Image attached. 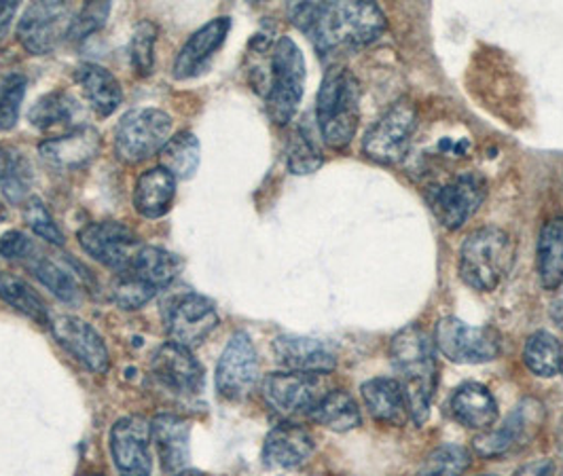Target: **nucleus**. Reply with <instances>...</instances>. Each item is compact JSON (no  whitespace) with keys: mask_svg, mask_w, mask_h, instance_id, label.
Segmentation results:
<instances>
[{"mask_svg":"<svg viewBox=\"0 0 563 476\" xmlns=\"http://www.w3.org/2000/svg\"><path fill=\"white\" fill-rule=\"evenodd\" d=\"M471 466V455L464 447L443 445L434 449L420 468L418 476H462Z\"/></svg>","mask_w":563,"mask_h":476,"instance_id":"obj_38","label":"nucleus"},{"mask_svg":"<svg viewBox=\"0 0 563 476\" xmlns=\"http://www.w3.org/2000/svg\"><path fill=\"white\" fill-rule=\"evenodd\" d=\"M310 418L335 432H350L356 425H361V420H363L356 398L345 390H331L316 405Z\"/></svg>","mask_w":563,"mask_h":476,"instance_id":"obj_33","label":"nucleus"},{"mask_svg":"<svg viewBox=\"0 0 563 476\" xmlns=\"http://www.w3.org/2000/svg\"><path fill=\"white\" fill-rule=\"evenodd\" d=\"M180 272H183V261L178 254L169 253L159 246H142L132 267L123 274H130V276L144 281L146 286L162 290L176 280L180 276Z\"/></svg>","mask_w":563,"mask_h":476,"instance_id":"obj_29","label":"nucleus"},{"mask_svg":"<svg viewBox=\"0 0 563 476\" xmlns=\"http://www.w3.org/2000/svg\"><path fill=\"white\" fill-rule=\"evenodd\" d=\"M434 343L455 365H485L500 354V335L494 329L471 326L460 318L439 320Z\"/></svg>","mask_w":563,"mask_h":476,"instance_id":"obj_8","label":"nucleus"},{"mask_svg":"<svg viewBox=\"0 0 563 476\" xmlns=\"http://www.w3.org/2000/svg\"><path fill=\"white\" fill-rule=\"evenodd\" d=\"M75 81L84 89L85 100L100 117H111L123 102V89L117 77L100 64H81L75 70Z\"/></svg>","mask_w":563,"mask_h":476,"instance_id":"obj_25","label":"nucleus"},{"mask_svg":"<svg viewBox=\"0 0 563 476\" xmlns=\"http://www.w3.org/2000/svg\"><path fill=\"white\" fill-rule=\"evenodd\" d=\"M79 244L100 265L123 274L142 251L141 237L128 224L117 221L89 223L79 231Z\"/></svg>","mask_w":563,"mask_h":476,"instance_id":"obj_10","label":"nucleus"},{"mask_svg":"<svg viewBox=\"0 0 563 476\" xmlns=\"http://www.w3.org/2000/svg\"><path fill=\"white\" fill-rule=\"evenodd\" d=\"M363 400L371 418L388 425H402L409 420V405L398 379L377 377L363 386Z\"/></svg>","mask_w":563,"mask_h":476,"instance_id":"obj_27","label":"nucleus"},{"mask_svg":"<svg viewBox=\"0 0 563 476\" xmlns=\"http://www.w3.org/2000/svg\"><path fill=\"white\" fill-rule=\"evenodd\" d=\"M306 89V57L290 36H282L269 59V85L265 93L267 112L274 123L292 121Z\"/></svg>","mask_w":563,"mask_h":476,"instance_id":"obj_5","label":"nucleus"},{"mask_svg":"<svg viewBox=\"0 0 563 476\" xmlns=\"http://www.w3.org/2000/svg\"><path fill=\"white\" fill-rule=\"evenodd\" d=\"M416 130H418L416 104L411 100H398L366 132L363 151L375 164L395 166L407 157Z\"/></svg>","mask_w":563,"mask_h":476,"instance_id":"obj_7","label":"nucleus"},{"mask_svg":"<svg viewBox=\"0 0 563 476\" xmlns=\"http://www.w3.org/2000/svg\"><path fill=\"white\" fill-rule=\"evenodd\" d=\"M258 381V358L253 339L238 331L229 339L217 365V392L227 400H242L253 392Z\"/></svg>","mask_w":563,"mask_h":476,"instance_id":"obj_15","label":"nucleus"},{"mask_svg":"<svg viewBox=\"0 0 563 476\" xmlns=\"http://www.w3.org/2000/svg\"><path fill=\"white\" fill-rule=\"evenodd\" d=\"M0 299L15 311L24 313L30 320H34L36 324H43V326L52 324L49 309L41 299V295L30 286L29 281L9 272H0Z\"/></svg>","mask_w":563,"mask_h":476,"instance_id":"obj_34","label":"nucleus"},{"mask_svg":"<svg viewBox=\"0 0 563 476\" xmlns=\"http://www.w3.org/2000/svg\"><path fill=\"white\" fill-rule=\"evenodd\" d=\"M155 288L146 286L144 281L130 276V274H117L113 284V299L119 308L141 309L155 297Z\"/></svg>","mask_w":563,"mask_h":476,"instance_id":"obj_42","label":"nucleus"},{"mask_svg":"<svg viewBox=\"0 0 563 476\" xmlns=\"http://www.w3.org/2000/svg\"><path fill=\"white\" fill-rule=\"evenodd\" d=\"M29 79L20 73L9 75L0 81V132H9L18 125L22 102L26 98Z\"/></svg>","mask_w":563,"mask_h":476,"instance_id":"obj_39","label":"nucleus"},{"mask_svg":"<svg viewBox=\"0 0 563 476\" xmlns=\"http://www.w3.org/2000/svg\"><path fill=\"white\" fill-rule=\"evenodd\" d=\"M172 134V117L159 109H132L114 128V155L130 166L159 153Z\"/></svg>","mask_w":563,"mask_h":476,"instance_id":"obj_6","label":"nucleus"},{"mask_svg":"<svg viewBox=\"0 0 563 476\" xmlns=\"http://www.w3.org/2000/svg\"><path fill=\"white\" fill-rule=\"evenodd\" d=\"M79 117H81L79 100L64 89H54V91L41 96L29 112L30 125L36 130H52L57 125H70Z\"/></svg>","mask_w":563,"mask_h":476,"instance_id":"obj_31","label":"nucleus"},{"mask_svg":"<svg viewBox=\"0 0 563 476\" xmlns=\"http://www.w3.org/2000/svg\"><path fill=\"white\" fill-rule=\"evenodd\" d=\"M15 13H18V2H11V0L0 2V41L9 34V30L13 26Z\"/></svg>","mask_w":563,"mask_h":476,"instance_id":"obj_45","label":"nucleus"},{"mask_svg":"<svg viewBox=\"0 0 563 476\" xmlns=\"http://www.w3.org/2000/svg\"><path fill=\"white\" fill-rule=\"evenodd\" d=\"M34 185V168L26 153L13 144H0V193L11 206H22L30 199Z\"/></svg>","mask_w":563,"mask_h":476,"instance_id":"obj_28","label":"nucleus"},{"mask_svg":"<svg viewBox=\"0 0 563 476\" xmlns=\"http://www.w3.org/2000/svg\"><path fill=\"white\" fill-rule=\"evenodd\" d=\"M290 20L320 56L363 49L386 32V15L375 2H297Z\"/></svg>","mask_w":563,"mask_h":476,"instance_id":"obj_1","label":"nucleus"},{"mask_svg":"<svg viewBox=\"0 0 563 476\" xmlns=\"http://www.w3.org/2000/svg\"><path fill=\"white\" fill-rule=\"evenodd\" d=\"M176 196V178L168 169L157 168L142 171L134 187V208L144 219L166 217Z\"/></svg>","mask_w":563,"mask_h":476,"instance_id":"obj_26","label":"nucleus"},{"mask_svg":"<svg viewBox=\"0 0 563 476\" xmlns=\"http://www.w3.org/2000/svg\"><path fill=\"white\" fill-rule=\"evenodd\" d=\"M515 476H553V464L547 460H540V462L523 466Z\"/></svg>","mask_w":563,"mask_h":476,"instance_id":"obj_46","label":"nucleus"},{"mask_svg":"<svg viewBox=\"0 0 563 476\" xmlns=\"http://www.w3.org/2000/svg\"><path fill=\"white\" fill-rule=\"evenodd\" d=\"M487 197V182L479 174H460L450 182L430 189L428 201L445 229L455 231L468 223Z\"/></svg>","mask_w":563,"mask_h":476,"instance_id":"obj_12","label":"nucleus"},{"mask_svg":"<svg viewBox=\"0 0 563 476\" xmlns=\"http://www.w3.org/2000/svg\"><path fill=\"white\" fill-rule=\"evenodd\" d=\"M49 329L57 343L73 358H77L87 370L96 375H104L109 370L111 358H109L107 343L91 324H87L85 320L75 316H59L52 320Z\"/></svg>","mask_w":563,"mask_h":476,"instance_id":"obj_17","label":"nucleus"},{"mask_svg":"<svg viewBox=\"0 0 563 476\" xmlns=\"http://www.w3.org/2000/svg\"><path fill=\"white\" fill-rule=\"evenodd\" d=\"M515 263V242L507 231L485 226L468 235L460 248V278L481 292L496 290Z\"/></svg>","mask_w":563,"mask_h":476,"instance_id":"obj_4","label":"nucleus"},{"mask_svg":"<svg viewBox=\"0 0 563 476\" xmlns=\"http://www.w3.org/2000/svg\"><path fill=\"white\" fill-rule=\"evenodd\" d=\"M155 43H157V29H155V24L141 22L136 30H134V34L130 38V47H128L132 70L139 77H148L153 73V66H155Z\"/></svg>","mask_w":563,"mask_h":476,"instance_id":"obj_40","label":"nucleus"},{"mask_svg":"<svg viewBox=\"0 0 563 476\" xmlns=\"http://www.w3.org/2000/svg\"><path fill=\"white\" fill-rule=\"evenodd\" d=\"M84 476H102V475H84Z\"/></svg>","mask_w":563,"mask_h":476,"instance_id":"obj_49","label":"nucleus"},{"mask_svg":"<svg viewBox=\"0 0 563 476\" xmlns=\"http://www.w3.org/2000/svg\"><path fill=\"white\" fill-rule=\"evenodd\" d=\"M523 361L538 377H555L562 366V343L551 333L538 331L526 341Z\"/></svg>","mask_w":563,"mask_h":476,"instance_id":"obj_36","label":"nucleus"},{"mask_svg":"<svg viewBox=\"0 0 563 476\" xmlns=\"http://www.w3.org/2000/svg\"><path fill=\"white\" fill-rule=\"evenodd\" d=\"M109 443L119 476H151V421L141 416H128L114 421Z\"/></svg>","mask_w":563,"mask_h":476,"instance_id":"obj_14","label":"nucleus"},{"mask_svg":"<svg viewBox=\"0 0 563 476\" xmlns=\"http://www.w3.org/2000/svg\"><path fill=\"white\" fill-rule=\"evenodd\" d=\"M313 447V436L308 428L286 421L267 434L263 445V462L269 468L290 471L306 464Z\"/></svg>","mask_w":563,"mask_h":476,"instance_id":"obj_22","label":"nucleus"},{"mask_svg":"<svg viewBox=\"0 0 563 476\" xmlns=\"http://www.w3.org/2000/svg\"><path fill=\"white\" fill-rule=\"evenodd\" d=\"M219 322L221 318L214 303L196 292L174 297L166 303V331L169 339L183 347L191 350L203 343Z\"/></svg>","mask_w":563,"mask_h":476,"instance_id":"obj_13","label":"nucleus"},{"mask_svg":"<svg viewBox=\"0 0 563 476\" xmlns=\"http://www.w3.org/2000/svg\"><path fill=\"white\" fill-rule=\"evenodd\" d=\"M393 363L400 375L398 384L409 405V418L422 425L430 416L437 386V363L430 336L416 324L398 331L393 339Z\"/></svg>","mask_w":563,"mask_h":476,"instance_id":"obj_2","label":"nucleus"},{"mask_svg":"<svg viewBox=\"0 0 563 476\" xmlns=\"http://www.w3.org/2000/svg\"><path fill=\"white\" fill-rule=\"evenodd\" d=\"M276 361L288 370L329 375L338 366V352L331 343L313 336L282 335L274 341Z\"/></svg>","mask_w":563,"mask_h":476,"instance_id":"obj_19","label":"nucleus"},{"mask_svg":"<svg viewBox=\"0 0 563 476\" xmlns=\"http://www.w3.org/2000/svg\"><path fill=\"white\" fill-rule=\"evenodd\" d=\"M361 85L345 68H331L316 98V123L327 146L347 148L358 130Z\"/></svg>","mask_w":563,"mask_h":476,"instance_id":"obj_3","label":"nucleus"},{"mask_svg":"<svg viewBox=\"0 0 563 476\" xmlns=\"http://www.w3.org/2000/svg\"><path fill=\"white\" fill-rule=\"evenodd\" d=\"M560 370L563 373V345H562V366H560Z\"/></svg>","mask_w":563,"mask_h":476,"instance_id":"obj_48","label":"nucleus"},{"mask_svg":"<svg viewBox=\"0 0 563 476\" xmlns=\"http://www.w3.org/2000/svg\"><path fill=\"white\" fill-rule=\"evenodd\" d=\"M29 269L36 280L41 281L56 299L62 303L75 306L81 301V286L77 278L64 269L54 258L45 256V254H29Z\"/></svg>","mask_w":563,"mask_h":476,"instance_id":"obj_32","label":"nucleus"},{"mask_svg":"<svg viewBox=\"0 0 563 476\" xmlns=\"http://www.w3.org/2000/svg\"><path fill=\"white\" fill-rule=\"evenodd\" d=\"M155 379L174 394H198L203 388V366L191 354L189 347H183L174 341L164 343L153 356Z\"/></svg>","mask_w":563,"mask_h":476,"instance_id":"obj_18","label":"nucleus"},{"mask_svg":"<svg viewBox=\"0 0 563 476\" xmlns=\"http://www.w3.org/2000/svg\"><path fill=\"white\" fill-rule=\"evenodd\" d=\"M30 253H32V244L22 231H7L0 237V256L2 258L20 261V258H26Z\"/></svg>","mask_w":563,"mask_h":476,"instance_id":"obj_44","label":"nucleus"},{"mask_svg":"<svg viewBox=\"0 0 563 476\" xmlns=\"http://www.w3.org/2000/svg\"><path fill=\"white\" fill-rule=\"evenodd\" d=\"M261 392L265 402L284 418L310 416L316 405L327 396L324 375L316 373H272L263 379Z\"/></svg>","mask_w":563,"mask_h":476,"instance_id":"obj_9","label":"nucleus"},{"mask_svg":"<svg viewBox=\"0 0 563 476\" xmlns=\"http://www.w3.org/2000/svg\"><path fill=\"white\" fill-rule=\"evenodd\" d=\"M176 476H203L198 471H183V473H178Z\"/></svg>","mask_w":563,"mask_h":476,"instance_id":"obj_47","label":"nucleus"},{"mask_svg":"<svg viewBox=\"0 0 563 476\" xmlns=\"http://www.w3.org/2000/svg\"><path fill=\"white\" fill-rule=\"evenodd\" d=\"M162 168L168 169L176 180H189L196 176L201 162V146L194 132H178L159 151Z\"/></svg>","mask_w":563,"mask_h":476,"instance_id":"obj_35","label":"nucleus"},{"mask_svg":"<svg viewBox=\"0 0 563 476\" xmlns=\"http://www.w3.org/2000/svg\"><path fill=\"white\" fill-rule=\"evenodd\" d=\"M538 276L544 290L563 286V217L551 219L538 237Z\"/></svg>","mask_w":563,"mask_h":476,"instance_id":"obj_30","label":"nucleus"},{"mask_svg":"<svg viewBox=\"0 0 563 476\" xmlns=\"http://www.w3.org/2000/svg\"><path fill=\"white\" fill-rule=\"evenodd\" d=\"M102 139L91 125H75L64 136L45 141L38 146L41 157L57 169L85 168L100 153Z\"/></svg>","mask_w":563,"mask_h":476,"instance_id":"obj_21","label":"nucleus"},{"mask_svg":"<svg viewBox=\"0 0 563 476\" xmlns=\"http://www.w3.org/2000/svg\"><path fill=\"white\" fill-rule=\"evenodd\" d=\"M151 436L168 475L187 471L191 460V423L176 416H157L151 421Z\"/></svg>","mask_w":563,"mask_h":476,"instance_id":"obj_23","label":"nucleus"},{"mask_svg":"<svg viewBox=\"0 0 563 476\" xmlns=\"http://www.w3.org/2000/svg\"><path fill=\"white\" fill-rule=\"evenodd\" d=\"M451 416L466 428L489 430L498 420V402L481 384H464L451 396Z\"/></svg>","mask_w":563,"mask_h":476,"instance_id":"obj_24","label":"nucleus"},{"mask_svg":"<svg viewBox=\"0 0 563 476\" xmlns=\"http://www.w3.org/2000/svg\"><path fill=\"white\" fill-rule=\"evenodd\" d=\"M542 420V405L534 398H526L498 428H489L475 439V451L481 457H496L528 445L534 439Z\"/></svg>","mask_w":563,"mask_h":476,"instance_id":"obj_16","label":"nucleus"},{"mask_svg":"<svg viewBox=\"0 0 563 476\" xmlns=\"http://www.w3.org/2000/svg\"><path fill=\"white\" fill-rule=\"evenodd\" d=\"M24 221L32 229V233H36L38 237H43L45 242L62 246L64 244V235L59 231L52 212L47 210V206L38 199V197H30L24 203Z\"/></svg>","mask_w":563,"mask_h":476,"instance_id":"obj_41","label":"nucleus"},{"mask_svg":"<svg viewBox=\"0 0 563 476\" xmlns=\"http://www.w3.org/2000/svg\"><path fill=\"white\" fill-rule=\"evenodd\" d=\"M111 13V2H89L73 18L68 41L81 43L89 34L102 29Z\"/></svg>","mask_w":563,"mask_h":476,"instance_id":"obj_43","label":"nucleus"},{"mask_svg":"<svg viewBox=\"0 0 563 476\" xmlns=\"http://www.w3.org/2000/svg\"><path fill=\"white\" fill-rule=\"evenodd\" d=\"M286 162H288V169L299 176L322 168L324 157H322L320 148L316 146V142L311 139V132H308L306 125H299L292 132L288 146H286Z\"/></svg>","mask_w":563,"mask_h":476,"instance_id":"obj_37","label":"nucleus"},{"mask_svg":"<svg viewBox=\"0 0 563 476\" xmlns=\"http://www.w3.org/2000/svg\"><path fill=\"white\" fill-rule=\"evenodd\" d=\"M73 18L64 2H34L18 24V38L32 56H49L62 41H68Z\"/></svg>","mask_w":563,"mask_h":476,"instance_id":"obj_11","label":"nucleus"},{"mask_svg":"<svg viewBox=\"0 0 563 476\" xmlns=\"http://www.w3.org/2000/svg\"><path fill=\"white\" fill-rule=\"evenodd\" d=\"M229 30H231L229 18H214L198 32H194L174 59V66H172L174 79L187 81L198 77L199 73L206 68V64L210 62V57L223 47Z\"/></svg>","mask_w":563,"mask_h":476,"instance_id":"obj_20","label":"nucleus"}]
</instances>
